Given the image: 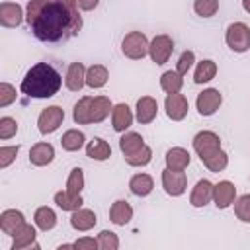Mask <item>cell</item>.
Instances as JSON below:
<instances>
[{"label": "cell", "mask_w": 250, "mask_h": 250, "mask_svg": "<svg viewBox=\"0 0 250 250\" xmlns=\"http://www.w3.org/2000/svg\"><path fill=\"white\" fill-rule=\"evenodd\" d=\"M29 29L39 41H68L82 29V18L74 0H29L25 8Z\"/></svg>", "instance_id": "cell-1"}, {"label": "cell", "mask_w": 250, "mask_h": 250, "mask_svg": "<svg viewBox=\"0 0 250 250\" xmlns=\"http://www.w3.org/2000/svg\"><path fill=\"white\" fill-rule=\"evenodd\" d=\"M61 84H62L61 74L49 62H37L25 72L20 84V90L29 98L43 100V98L55 96L61 90Z\"/></svg>", "instance_id": "cell-2"}, {"label": "cell", "mask_w": 250, "mask_h": 250, "mask_svg": "<svg viewBox=\"0 0 250 250\" xmlns=\"http://www.w3.org/2000/svg\"><path fill=\"white\" fill-rule=\"evenodd\" d=\"M113 109L111 100L107 96H82L72 109V119L78 125L102 123L109 111Z\"/></svg>", "instance_id": "cell-3"}, {"label": "cell", "mask_w": 250, "mask_h": 250, "mask_svg": "<svg viewBox=\"0 0 250 250\" xmlns=\"http://www.w3.org/2000/svg\"><path fill=\"white\" fill-rule=\"evenodd\" d=\"M148 45L150 43L143 31H129L121 41V53L127 59L139 61V59L148 55Z\"/></svg>", "instance_id": "cell-4"}, {"label": "cell", "mask_w": 250, "mask_h": 250, "mask_svg": "<svg viewBox=\"0 0 250 250\" xmlns=\"http://www.w3.org/2000/svg\"><path fill=\"white\" fill-rule=\"evenodd\" d=\"M225 41L230 51L234 53H246L250 49V27L242 21H234L225 31Z\"/></svg>", "instance_id": "cell-5"}, {"label": "cell", "mask_w": 250, "mask_h": 250, "mask_svg": "<svg viewBox=\"0 0 250 250\" xmlns=\"http://www.w3.org/2000/svg\"><path fill=\"white\" fill-rule=\"evenodd\" d=\"M191 145H193V150L197 152V156H199L201 162L221 150V139L213 131H199L193 137V143Z\"/></svg>", "instance_id": "cell-6"}, {"label": "cell", "mask_w": 250, "mask_h": 250, "mask_svg": "<svg viewBox=\"0 0 250 250\" xmlns=\"http://www.w3.org/2000/svg\"><path fill=\"white\" fill-rule=\"evenodd\" d=\"M62 121H64V109L59 105H49L39 113L37 129L41 135H51L62 125Z\"/></svg>", "instance_id": "cell-7"}, {"label": "cell", "mask_w": 250, "mask_h": 250, "mask_svg": "<svg viewBox=\"0 0 250 250\" xmlns=\"http://www.w3.org/2000/svg\"><path fill=\"white\" fill-rule=\"evenodd\" d=\"M172 51H174V39L166 33L154 35V39L148 45V55L156 64H166L168 59L172 57Z\"/></svg>", "instance_id": "cell-8"}, {"label": "cell", "mask_w": 250, "mask_h": 250, "mask_svg": "<svg viewBox=\"0 0 250 250\" xmlns=\"http://www.w3.org/2000/svg\"><path fill=\"white\" fill-rule=\"evenodd\" d=\"M221 104H223V96H221V92L217 88L203 90L197 96V100H195V107H197L199 115H203V117H209V115L217 113V109L221 107Z\"/></svg>", "instance_id": "cell-9"}, {"label": "cell", "mask_w": 250, "mask_h": 250, "mask_svg": "<svg viewBox=\"0 0 250 250\" xmlns=\"http://www.w3.org/2000/svg\"><path fill=\"white\" fill-rule=\"evenodd\" d=\"M162 188L168 195L172 197H178L186 191L188 188V178L184 172L180 170H170V168H164L162 170Z\"/></svg>", "instance_id": "cell-10"}, {"label": "cell", "mask_w": 250, "mask_h": 250, "mask_svg": "<svg viewBox=\"0 0 250 250\" xmlns=\"http://www.w3.org/2000/svg\"><path fill=\"white\" fill-rule=\"evenodd\" d=\"M164 109H166V115H168L172 121H182V119L188 115V109H189L188 98H186L184 94H180V92H176V94H166Z\"/></svg>", "instance_id": "cell-11"}, {"label": "cell", "mask_w": 250, "mask_h": 250, "mask_svg": "<svg viewBox=\"0 0 250 250\" xmlns=\"http://www.w3.org/2000/svg\"><path fill=\"white\" fill-rule=\"evenodd\" d=\"M37 232L35 227L29 223H23L16 232H14V240H12V250H27V248H39L37 240H35Z\"/></svg>", "instance_id": "cell-12"}, {"label": "cell", "mask_w": 250, "mask_h": 250, "mask_svg": "<svg viewBox=\"0 0 250 250\" xmlns=\"http://www.w3.org/2000/svg\"><path fill=\"white\" fill-rule=\"evenodd\" d=\"M236 199V188L232 182L229 180H221L219 184H215V189H213V201L217 205V209H227L234 203Z\"/></svg>", "instance_id": "cell-13"}, {"label": "cell", "mask_w": 250, "mask_h": 250, "mask_svg": "<svg viewBox=\"0 0 250 250\" xmlns=\"http://www.w3.org/2000/svg\"><path fill=\"white\" fill-rule=\"evenodd\" d=\"M156 113H158V102L152 98V96H143L137 100V121L141 125H148L156 119Z\"/></svg>", "instance_id": "cell-14"}, {"label": "cell", "mask_w": 250, "mask_h": 250, "mask_svg": "<svg viewBox=\"0 0 250 250\" xmlns=\"http://www.w3.org/2000/svg\"><path fill=\"white\" fill-rule=\"evenodd\" d=\"M23 21V10L16 2H2L0 4V25L4 27H18Z\"/></svg>", "instance_id": "cell-15"}, {"label": "cell", "mask_w": 250, "mask_h": 250, "mask_svg": "<svg viewBox=\"0 0 250 250\" xmlns=\"http://www.w3.org/2000/svg\"><path fill=\"white\" fill-rule=\"evenodd\" d=\"M133 123V111L127 104H117L111 109V127L117 133H125Z\"/></svg>", "instance_id": "cell-16"}, {"label": "cell", "mask_w": 250, "mask_h": 250, "mask_svg": "<svg viewBox=\"0 0 250 250\" xmlns=\"http://www.w3.org/2000/svg\"><path fill=\"white\" fill-rule=\"evenodd\" d=\"M213 189H215V184H211L209 180H199L193 189H191V195H189V203L193 207H205L211 199H213Z\"/></svg>", "instance_id": "cell-17"}, {"label": "cell", "mask_w": 250, "mask_h": 250, "mask_svg": "<svg viewBox=\"0 0 250 250\" xmlns=\"http://www.w3.org/2000/svg\"><path fill=\"white\" fill-rule=\"evenodd\" d=\"M64 84L70 92H80L86 86V66L82 62H70L64 76Z\"/></svg>", "instance_id": "cell-18"}, {"label": "cell", "mask_w": 250, "mask_h": 250, "mask_svg": "<svg viewBox=\"0 0 250 250\" xmlns=\"http://www.w3.org/2000/svg\"><path fill=\"white\" fill-rule=\"evenodd\" d=\"M96 223H98V219H96V213L92 209L80 207V209L72 211V215H70V227L78 232H86V230L94 229Z\"/></svg>", "instance_id": "cell-19"}, {"label": "cell", "mask_w": 250, "mask_h": 250, "mask_svg": "<svg viewBox=\"0 0 250 250\" xmlns=\"http://www.w3.org/2000/svg\"><path fill=\"white\" fill-rule=\"evenodd\" d=\"M55 158V148L51 143H35L29 148V162L33 166H47Z\"/></svg>", "instance_id": "cell-20"}, {"label": "cell", "mask_w": 250, "mask_h": 250, "mask_svg": "<svg viewBox=\"0 0 250 250\" xmlns=\"http://www.w3.org/2000/svg\"><path fill=\"white\" fill-rule=\"evenodd\" d=\"M23 223H25V217H23V213L18 211V209H6V211H2V215H0V229H2V232L8 234V236H14V232H16Z\"/></svg>", "instance_id": "cell-21"}, {"label": "cell", "mask_w": 250, "mask_h": 250, "mask_svg": "<svg viewBox=\"0 0 250 250\" xmlns=\"http://www.w3.org/2000/svg\"><path fill=\"white\" fill-rule=\"evenodd\" d=\"M133 219V207L129 201L125 199H117L113 201L111 209H109V221L117 227H125L129 221Z\"/></svg>", "instance_id": "cell-22"}, {"label": "cell", "mask_w": 250, "mask_h": 250, "mask_svg": "<svg viewBox=\"0 0 250 250\" xmlns=\"http://www.w3.org/2000/svg\"><path fill=\"white\" fill-rule=\"evenodd\" d=\"M164 160H166V168L184 172V170L189 166L191 156H189V152H188L186 148H182V146H174V148H170V150L166 152Z\"/></svg>", "instance_id": "cell-23"}, {"label": "cell", "mask_w": 250, "mask_h": 250, "mask_svg": "<svg viewBox=\"0 0 250 250\" xmlns=\"http://www.w3.org/2000/svg\"><path fill=\"white\" fill-rule=\"evenodd\" d=\"M109 80V70L104 64H92L86 68V86L92 90H100L107 84Z\"/></svg>", "instance_id": "cell-24"}, {"label": "cell", "mask_w": 250, "mask_h": 250, "mask_svg": "<svg viewBox=\"0 0 250 250\" xmlns=\"http://www.w3.org/2000/svg\"><path fill=\"white\" fill-rule=\"evenodd\" d=\"M129 189H131V193L137 195V197H146V195L154 189V180H152L150 174H145V172L135 174V176L129 180Z\"/></svg>", "instance_id": "cell-25"}, {"label": "cell", "mask_w": 250, "mask_h": 250, "mask_svg": "<svg viewBox=\"0 0 250 250\" xmlns=\"http://www.w3.org/2000/svg\"><path fill=\"white\" fill-rule=\"evenodd\" d=\"M143 146H145V139H143L139 133H135V131H127V133H123L121 139H119V150H121L123 158L135 154V152L141 150Z\"/></svg>", "instance_id": "cell-26"}, {"label": "cell", "mask_w": 250, "mask_h": 250, "mask_svg": "<svg viewBox=\"0 0 250 250\" xmlns=\"http://www.w3.org/2000/svg\"><path fill=\"white\" fill-rule=\"evenodd\" d=\"M86 156L92 158V160H107L111 156V146L107 141H104L102 137H94L88 145H86Z\"/></svg>", "instance_id": "cell-27"}, {"label": "cell", "mask_w": 250, "mask_h": 250, "mask_svg": "<svg viewBox=\"0 0 250 250\" xmlns=\"http://www.w3.org/2000/svg\"><path fill=\"white\" fill-rule=\"evenodd\" d=\"M33 223H35V227H37L39 230H43V232L53 230L55 225H57V213H55L51 207H47V205L37 207L35 213H33Z\"/></svg>", "instance_id": "cell-28"}, {"label": "cell", "mask_w": 250, "mask_h": 250, "mask_svg": "<svg viewBox=\"0 0 250 250\" xmlns=\"http://www.w3.org/2000/svg\"><path fill=\"white\" fill-rule=\"evenodd\" d=\"M86 143V135L78 129H68L62 137H61V146L66 150V152H76L84 146Z\"/></svg>", "instance_id": "cell-29"}, {"label": "cell", "mask_w": 250, "mask_h": 250, "mask_svg": "<svg viewBox=\"0 0 250 250\" xmlns=\"http://www.w3.org/2000/svg\"><path fill=\"white\" fill-rule=\"evenodd\" d=\"M55 203H57V207H61L62 211H76V209H80L82 207V203H84V199H82V195H74V193H70V191H57L55 193Z\"/></svg>", "instance_id": "cell-30"}, {"label": "cell", "mask_w": 250, "mask_h": 250, "mask_svg": "<svg viewBox=\"0 0 250 250\" xmlns=\"http://www.w3.org/2000/svg\"><path fill=\"white\" fill-rule=\"evenodd\" d=\"M217 74V62L211 59H203L201 62H197V68L193 72V82L195 84H205L209 80H213Z\"/></svg>", "instance_id": "cell-31"}, {"label": "cell", "mask_w": 250, "mask_h": 250, "mask_svg": "<svg viewBox=\"0 0 250 250\" xmlns=\"http://www.w3.org/2000/svg\"><path fill=\"white\" fill-rule=\"evenodd\" d=\"M182 86H184V78H182V74L178 70H166V72H162V76H160V88L166 94H176V92L182 90Z\"/></svg>", "instance_id": "cell-32"}, {"label": "cell", "mask_w": 250, "mask_h": 250, "mask_svg": "<svg viewBox=\"0 0 250 250\" xmlns=\"http://www.w3.org/2000/svg\"><path fill=\"white\" fill-rule=\"evenodd\" d=\"M82 189H84V172H82V168H72L66 178V191L80 195Z\"/></svg>", "instance_id": "cell-33"}, {"label": "cell", "mask_w": 250, "mask_h": 250, "mask_svg": "<svg viewBox=\"0 0 250 250\" xmlns=\"http://www.w3.org/2000/svg\"><path fill=\"white\" fill-rule=\"evenodd\" d=\"M227 164H229V154L223 148L219 152H215L213 156H209V158L203 160V166L207 170H211V172H223L227 168Z\"/></svg>", "instance_id": "cell-34"}, {"label": "cell", "mask_w": 250, "mask_h": 250, "mask_svg": "<svg viewBox=\"0 0 250 250\" xmlns=\"http://www.w3.org/2000/svg\"><path fill=\"white\" fill-rule=\"evenodd\" d=\"M150 160H152V148H150L148 145H145V146H143L141 150H137L135 154L125 156V162H127L129 166H146Z\"/></svg>", "instance_id": "cell-35"}, {"label": "cell", "mask_w": 250, "mask_h": 250, "mask_svg": "<svg viewBox=\"0 0 250 250\" xmlns=\"http://www.w3.org/2000/svg\"><path fill=\"white\" fill-rule=\"evenodd\" d=\"M219 10V0H195L193 2V12L201 18H211Z\"/></svg>", "instance_id": "cell-36"}, {"label": "cell", "mask_w": 250, "mask_h": 250, "mask_svg": "<svg viewBox=\"0 0 250 250\" xmlns=\"http://www.w3.org/2000/svg\"><path fill=\"white\" fill-rule=\"evenodd\" d=\"M234 215L236 219H240L242 223H250V193L240 195L234 201Z\"/></svg>", "instance_id": "cell-37"}, {"label": "cell", "mask_w": 250, "mask_h": 250, "mask_svg": "<svg viewBox=\"0 0 250 250\" xmlns=\"http://www.w3.org/2000/svg\"><path fill=\"white\" fill-rule=\"evenodd\" d=\"M98 246H100V250H117L119 248V238L111 230H102L98 234Z\"/></svg>", "instance_id": "cell-38"}, {"label": "cell", "mask_w": 250, "mask_h": 250, "mask_svg": "<svg viewBox=\"0 0 250 250\" xmlns=\"http://www.w3.org/2000/svg\"><path fill=\"white\" fill-rule=\"evenodd\" d=\"M16 133H18V121H16L14 117L4 115V117L0 119V139H2V141L12 139Z\"/></svg>", "instance_id": "cell-39"}, {"label": "cell", "mask_w": 250, "mask_h": 250, "mask_svg": "<svg viewBox=\"0 0 250 250\" xmlns=\"http://www.w3.org/2000/svg\"><path fill=\"white\" fill-rule=\"evenodd\" d=\"M193 62H195V53H193V51H184V53L180 55L178 62H176V70L184 76V74H188V70L193 66Z\"/></svg>", "instance_id": "cell-40"}, {"label": "cell", "mask_w": 250, "mask_h": 250, "mask_svg": "<svg viewBox=\"0 0 250 250\" xmlns=\"http://www.w3.org/2000/svg\"><path fill=\"white\" fill-rule=\"evenodd\" d=\"M18 152H20V145H16V146H0V168L2 170L8 168L16 160Z\"/></svg>", "instance_id": "cell-41"}, {"label": "cell", "mask_w": 250, "mask_h": 250, "mask_svg": "<svg viewBox=\"0 0 250 250\" xmlns=\"http://www.w3.org/2000/svg\"><path fill=\"white\" fill-rule=\"evenodd\" d=\"M16 100V88L8 82L0 84V107H8Z\"/></svg>", "instance_id": "cell-42"}, {"label": "cell", "mask_w": 250, "mask_h": 250, "mask_svg": "<svg viewBox=\"0 0 250 250\" xmlns=\"http://www.w3.org/2000/svg\"><path fill=\"white\" fill-rule=\"evenodd\" d=\"M72 244H74L76 250H96V248H100L98 246V238H92V236H82Z\"/></svg>", "instance_id": "cell-43"}, {"label": "cell", "mask_w": 250, "mask_h": 250, "mask_svg": "<svg viewBox=\"0 0 250 250\" xmlns=\"http://www.w3.org/2000/svg\"><path fill=\"white\" fill-rule=\"evenodd\" d=\"M74 4L78 6V10H84V12H90L94 8H98L100 0H74Z\"/></svg>", "instance_id": "cell-44"}, {"label": "cell", "mask_w": 250, "mask_h": 250, "mask_svg": "<svg viewBox=\"0 0 250 250\" xmlns=\"http://www.w3.org/2000/svg\"><path fill=\"white\" fill-rule=\"evenodd\" d=\"M242 8L246 14H250V0H242Z\"/></svg>", "instance_id": "cell-45"}]
</instances>
